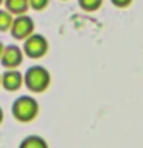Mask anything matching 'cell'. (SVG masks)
<instances>
[{"instance_id": "cell-1", "label": "cell", "mask_w": 143, "mask_h": 148, "mask_svg": "<svg viewBox=\"0 0 143 148\" xmlns=\"http://www.w3.org/2000/svg\"><path fill=\"white\" fill-rule=\"evenodd\" d=\"M37 110H39L37 102L32 99V97H25V96L18 97L12 105V113L20 122L32 120L37 114Z\"/></svg>"}, {"instance_id": "cell-2", "label": "cell", "mask_w": 143, "mask_h": 148, "mask_svg": "<svg viewBox=\"0 0 143 148\" xmlns=\"http://www.w3.org/2000/svg\"><path fill=\"white\" fill-rule=\"evenodd\" d=\"M49 80H51L49 73L43 66H32L26 71V76H25L26 86L37 92L43 91L49 85Z\"/></svg>"}, {"instance_id": "cell-3", "label": "cell", "mask_w": 143, "mask_h": 148, "mask_svg": "<svg viewBox=\"0 0 143 148\" xmlns=\"http://www.w3.org/2000/svg\"><path fill=\"white\" fill-rule=\"evenodd\" d=\"M32 31H34V22H32V18H31L29 16H26V14L17 16V17L12 20L11 34L16 37V39L26 40L28 37L32 34Z\"/></svg>"}, {"instance_id": "cell-4", "label": "cell", "mask_w": 143, "mask_h": 148, "mask_svg": "<svg viewBox=\"0 0 143 148\" xmlns=\"http://www.w3.org/2000/svg\"><path fill=\"white\" fill-rule=\"evenodd\" d=\"M48 51V42L40 34H31L25 40V53L32 59H39Z\"/></svg>"}, {"instance_id": "cell-5", "label": "cell", "mask_w": 143, "mask_h": 148, "mask_svg": "<svg viewBox=\"0 0 143 148\" xmlns=\"http://www.w3.org/2000/svg\"><path fill=\"white\" fill-rule=\"evenodd\" d=\"M22 57H23L22 49L18 48V46H16V45H11V46H6V48L3 49L2 63L6 68H16V66L20 65Z\"/></svg>"}, {"instance_id": "cell-6", "label": "cell", "mask_w": 143, "mask_h": 148, "mask_svg": "<svg viewBox=\"0 0 143 148\" xmlns=\"http://www.w3.org/2000/svg\"><path fill=\"white\" fill-rule=\"evenodd\" d=\"M22 82H23V79L20 76V73H17V71H6L3 74V77H2V83H3V86L6 88V90L9 91H14V90H18L22 85Z\"/></svg>"}, {"instance_id": "cell-7", "label": "cell", "mask_w": 143, "mask_h": 148, "mask_svg": "<svg viewBox=\"0 0 143 148\" xmlns=\"http://www.w3.org/2000/svg\"><path fill=\"white\" fill-rule=\"evenodd\" d=\"M5 5H6V11L11 14H16V16H22V14L26 12V9L29 8V2L28 0H5Z\"/></svg>"}, {"instance_id": "cell-8", "label": "cell", "mask_w": 143, "mask_h": 148, "mask_svg": "<svg viewBox=\"0 0 143 148\" xmlns=\"http://www.w3.org/2000/svg\"><path fill=\"white\" fill-rule=\"evenodd\" d=\"M20 148H48V147H46V142L42 137L29 136V137H26L25 140L22 142Z\"/></svg>"}, {"instance_id": "cell-9", "label": "cell", "mask_w": 143, "mask_h": 148, "mask_svg": "<svg viewBox=\"0 0 143 148\" xmlns=\"http://www.w3.org/2000/svg\"><path fill=\"white\" fill-rule=\"evenodd\" d=\"M11 25H12V16L6 9H0V31L11 29Z\"/></svg>"}, {"instance_id": "cell-10", "label": "cell", "mask_w": 143, "mask_h": 148, "mask_svg": "<svg viewBox=\"0 0 143 148\" xmlns=\"http://www.w3.org/2000/svg\"><path fill=\"white\" fill-rule=\"evenodd\" d=\"M101 3H103V0H78L80 8L85 11H95L101 6Z\"/></svg>"}, {"instance_id": "cell-11", "label": "cell", "mask_w": 143, "mask_h": 148, "mask_svg": "<svg viewBox=\"0 0 143 148\" xmlns=\"http://www.w3.org/2000/svg\"><path fill=\"white\" fill-rule=\"evenodd\" d=\"M29 2V6L32 9H35V11H42V9H45L48 6L49 0H28Z\"/></svg>"}, {"instance_id": "cell-12", "label": "cell", "mask_w": 143, "mask_h": 148, "mask_svg": "<svg viewBox=\"0 0 143 148\" xmlns=\"http://www.w3.org/2000/svg\"><path fill=\"white\" fill-rule=\"evenodd\" d=\"M111 2H112L117 8H126V6L131 5L132 0H111Z\"/></svg>"}, {"instance_id": "cell-13", "label": "cell", "mask_w": 143, "mask_h": 148, "mask_svg": "<svg viewBox=\"0 0 143 148\" xmlns=\"http://www.w3.org/2000/svg\"><path fill=\"white\" fill-rule=\"evenodd\" d=\"M3 49H5V46H3L2 42H0V57H2V54H3Z\"/></svg>"}, {"instance_id": "cell-14", "label": "cell", "mask_w": 143, "mask_h": 148, "mask_svg": "<svg viewBox=\"0 0 143 148\" xmlns=\"http://www.w3.org/2000/svg\"><path fill=\"white\" fill-rule=\"evenodd\" d=\"M2 117H3V114H2V110H0V122H2Z\"/></svg>"}, {"instance_id": "cell-15", "label": "cell", "mask_w": 143, "mask_h": 148, "mask_svg": "<svg viewBox=\"0 0 143 148\" xmlns=\"http://www.w3.org/2000/svg\"><path fill=\"white\" fill-rule=\"evenodd\" d=\"M2 2H3V0H0V3H2Z\"/></svg>"}]
</instances>
